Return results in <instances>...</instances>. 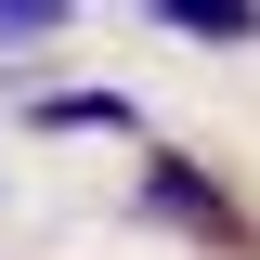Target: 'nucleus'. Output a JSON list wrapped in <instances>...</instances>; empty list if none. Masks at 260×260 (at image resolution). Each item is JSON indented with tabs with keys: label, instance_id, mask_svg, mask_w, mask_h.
Returning a JSON list of instances; mask_svg holds the SVG:
<instances>
[{
	"label": "nucleus",
	"instance_id": "nucleus-3",
	"mask_svg": "<svg viewBox=\"0 0 260 260\" xmlns=\"http://www.w3.org/2000/svg\"><path fill=\"white\" fill-rule=\"evenodd\" d=\"M156 26L195 39V52H247L260 39V0H156Z\"/></svg>",
	"mask_w": 260,
	"mask_h": 260
},
{
	"label": "nucleus",
	"instance_id": "nucleus-1",
	"mask_svg": "<svg viewBox=\"0 0 260 260\" xmlns=\"http://www.w3.org/2000/svg\"><path fill=\"white\" fill-rule=\"evenodd\" d=\"M130 208H143L156 234H182V247H208V260H260V208H247L208 156H195V143H143Z\"/></svg>",
	"mask_w": 260,
	"mask_h": 260
},
{
	"label": "nucleus",
	"instance_id": "nucleus-2",
	"mask_svg": "<svg viewBox=\"0 0 260 260\" xmlns=\"http://www.w3.org/2000/svg\"><path fill=\"white\" fill-rule=\"evenodd\" d=\"M13 117H26V130H52V143H78V130L130 143V130H143V104H130V91H91V78H78V91H26Z\"/></svg>",
	"mask_w": 260,
	"mask_h": 260
},
{
	"label": "nucleus",
	"instance_id": "nucleus-4",
	"mask_svg": "<svg viewBox=\"0 0 260 260\" xmlns=\"http://www.w3.org/2000/svg\"><path fill=\"white\" fill-rule=\"evenodd\" d=\"M65 26H78L65 0H0V52H52Z\"/></svg>",
	"mask_w": 260,
	"mask_h": 260
}]
</instances>
